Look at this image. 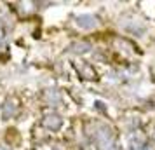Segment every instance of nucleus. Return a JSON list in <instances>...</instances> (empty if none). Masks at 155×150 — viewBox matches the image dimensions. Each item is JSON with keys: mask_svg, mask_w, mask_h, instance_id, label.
<instances>
[{"mask_svg": "<svg viewBox=\"0 0 155 150\" xmlns=\"http://www.w3.org/2000/svg\"><path fill=\"white\" fill-rule=\"evenodd\" d=\"M18 110H19V103L16 98H9L5 100V103L2 105V117L4 119H11V117H14L18 114Z\"/></svg>", "mask_w": 155, "mask_h": 150, "instance_id": "20e7f679", "label": "nucleus"}, {"mask_svg": "<svg viewBox=\"0 0 155 150\" xmlns=\"http://www.w3.org/2000/svg\"><path fill=\"white\" fill-rule=\"evenodd\" d=\"M92 128L94 129L89 135L96 142L99 150H120L119 143L115 142V136H113V131L110 126H106V124H94Z\"/></svg>", "mask_w": 155, "mask_h": 150, "instance_id": "f257e3e1", "label": "nucleus"}, {"mask_svg": "<svg viewBox=\"0 0 155 150\" xmlns=\"http://www.w3.org/2000/svg\"><path fill=\"white\" fill-rule=\"evenodd\" d=\"M2 38H4V30L0 28V40H2Z\"/></svg>", "mask_w": 155, "mask_h": 150, "instance_id": "0eeeda50", "label": "nucleus"}, {"mask_svg": "<svg viewBox=\"0 0 155 150\" xmlns=\"http://www.w3.org/2000/svg\"><path fill=\"white\" fill-rule=\"evenodd\" d=\"M42 126L51 129V131H58V129L63 126V119L58 114H45L42 117Z\"/></svg>", "mask_w": 155, "mask_h": 150, "instance_id": "7ed1b4c3", "label": "nucleus"}, {"mask_svg": "<svg viewBox=\"0 0 155 150\" xmlns=\"http://www.w3.org/2000/svg\"><path fill=\"white\" fill-rule=\"evenodd\" d=\"M131 150H153L152 143L147 142V140H131Z\"/></svg>", "mask_w": 155, "mask_h": 150, "instance_id": "39448f33", "label": "nucleus"}, {"mask_svg": "<svg viewBox=\"0 0 155 150\" xmlns=\"http://www.w3.org/2000/svg\"><path fill=\"white\" fill-rule=\"evenodd\" d=\"M75 25L82 30H92L98 26V18L94 14H80L75 18Z\"/></svg>", "mask_w": 155, "mask_h": 150, "instance_id": "f03ea898", "label": "nucleus"}, {"mask_svg": "<svg viewBox=\"0 0 155 150\" xmlns=\"http://www.w3.org/2000/svg\"><path fill=\"white\" fill-rule=\"evenodd\" d=\"M70 51L71 52H75V54H84V52H87V51H91V44L89 42H73L70 45Z\"/></svg>", "mask_w": 155, "mask_h": 150, "instance_id": "423d86ee", "label": "nucleus"}, {"mask_svg": "<svg viewBox=\"0 0 155 150\" xmlns=\"http://www.w3.org/2000/svg\"><path fill=\"white\" fill-rule=\"evenodd\" d=\"M0 150H9L7 147H0Z\"/></svg>", "mask_w": 155, "mask_h": 150, "instance_id": "6e6552de", "label": "nucleus"}]
</instances>
